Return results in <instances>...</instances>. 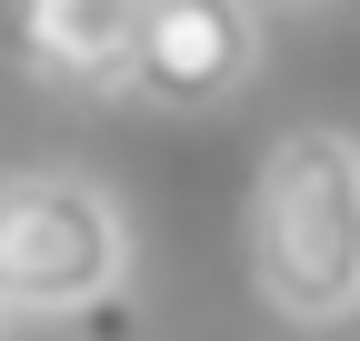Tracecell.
<instances>
[{
	"label": "cell",
	"mask_w": 360,
	"mask_h": 341,
	"mask_svg": "<svg viewBox=\"0 0 360 341\" xmlns=\"http://www.w3.org/2000/svg\"><path fill=\"white\" fill-rule=\"evenodd\" d=\"M130 281V211L90 170H0V311L80 321Z\"/></svg>",
	"instance_id": "cell-2"
},
{
	"label": "cell",
	"mask_w": 360,
	"mask_h": 341,
	"mask_svg": "<svg viewBox=\"0 0 360 341\" xmlns=\"http://www.w3.org/2000/svg\"><path fill=\"white\" fill-rule=\"evenodd\" d=\"M260 80V0H160L130 91L160 111H220Z\"/></svg>",
	"instance_id": "cell-3"
},
{
	"label": "cell",
	"mask_w": 360,
	"mask_h": 341,
	"mask_svg": "<svg viewBox=\"0 0 360 341\" xmlns=\"http://www.w3.org/2000/svg\"><path fill=\"white\" fill-rule=\"evenodd\" d=\"M250 281L290 321L360 311V141L330 120H300L250 170Z\"/></svg>",
	"instance_id": "cell-1"
},
{
	"label": "cell",
	"mask_w": 360,
	"mask_h": 341,
	"mask_svg": "<svg viewBox=\"0 0 360 341\" xmlns=\"http://www.w3.org/2000/svg\"><path fill=\"white\" fill-rule=\"evenodd\" d=\"M160 0H20V61L51 91H130Z\"/></svg>",
	"instance_id": "cell-4"
}]
</instances>
